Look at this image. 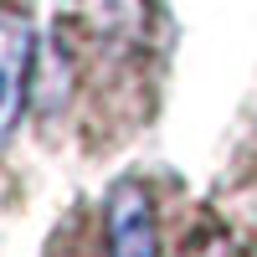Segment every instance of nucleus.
I'll list each match as a JSON object with an SVG mask.
<instances>
[{
  "label": "nucleus",
  "instance_id": "1",
  "mask_svg": "<svg viewBox=\"0 0 257 257\" xmlns=\"http://www.w3.org/2000/svg\"><path fill=\"white\" fill-rule=\"evenodd\" d=\"M108 257H160L155 206L134 180H118L108 196Z\"/></svg>",
  "mask_w": 257,
  "mask_h": 257
},
{
  "label": "nucleus",
  "instance_id": "2",
  "mask_svg": "<svg viewBox=\"0 0 257 257\" xmlns=\"http://www.w3.org/2000/svg\"><path fill=\"white\" fill-rule=\"evenodd\" d=\"M26 77H31V31L21 21H0V139L16 128Z\"/></svg>",
  "mask_w": 257,
  "mask_h": 257
}]
</instances>
